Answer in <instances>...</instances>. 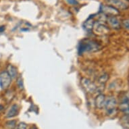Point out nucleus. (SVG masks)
Here are the masks:
<instances>
[{"instance_id":"9","label":"nucleus","mask_w":129,"mask_h":129,"mask_svg":"<svg viewBox=\"0 0 129 129\" xmlns=\"http://www.w3.org/2000/svg\"><path fill=\"white\" fill-rule=\"evenodd\" d=\"M119 108H120V110L124 112L125 114L129 115V102L126 95L123 97L122 100L119 106Z\"/></svg>"},{"instance_id":"3","label":"nucleus","mask_w":129,"mask_h":129,"mask_svg":"<svg viewBox=\"0 0 129 129\" xmlns=\"http://www.w3.org/2000/svg\"><path fill=\"white\" fill-rule=\"evenodd\" d=\"M12 82V78L7 71H4L0 74V87L3 90L8 89Z\"/></svg>"},{"instance_id":"10","label":"nucleus","mask_w":129,"mask_h":129,"mask_svg":"<svg viewBox=\"0 0 129 129\" xmlns=\"http://www.w3.org/2000/svg\"><path fill=\"white\" fill-rule=\"evenodd\" d=\"M106 99V96H105L104 94L100 93V94L96 97V98H95V106H96L98 109H102V108L104 107V105H105Z\"/></svg>"},{"instance_id":"19","label":"nucleus","mask_w":129,"mask_h":129,"mask_svg":"<svg viewBox=\"0 0 129 129\" xmlns=\"http://www.w3.org/2000/svg\"><path fill=\"white\" fill-rule=\"evenodd\" d=\"M66 2L68 4L72 5V6H76V5L78 4L77 0H66Z\"/></svg>"},{"instance_id":"16","label":"nucleus","mask_w":129,"mask_h":129,"mask_svg":"<svg viewBox=\"0 0 129 129\" xmlns=\"http://www.w3.org/2000/svg\"><path fill=\"white\" fill-rule=\"evenodd\" d=\"M6 126L8 129H14L16 126V121L11 120L8 121L6 123Z\"/></svg>"},{"instance_id":"2","label":"nucleus","mask_w":129,"mask_h":129,"mask_svg":"<svg viewBox=\"0 0 129 129\" xmlns=\"http://www.w3.org/2000/svg\"><path fill=\"white\" fill-rule=\"evenodd\" d=\"M116 105L117 101L114 97L110 96L106 99L104 107L106 108L108 115H112L114 114L116 112Z\"/></svg>"},{"instance_id":"8","label":"nucleus","mask_w":129,"mask_h":129,"mask_svg":"<svg viewBox=\"0 0 129 129\" xmlns=\"http://www.w3.org/2000/svg\"><path fill=\"white\" fill-rule=\"evenodd\" d=\"M107 21L110 27L114 29L118 30L120 28V22L116 16H108Z\"/></svg>"},{"instance_id":"12","label":"nucleus","mask_w":129,"mask_h":129,"mask_svg":"<svg viewBox=\"0 0 129 129\" xmlns=\"http://www.w3.org/2000/svg\"><path fill=\"white\" fill-rule=\"evenodd\" d=\"M18 106L16 104H14L13 106H11L10 110L7 113L6 117L7 118H13V117L16 116L18 113Z\"/></svg>"},{"instance_id":"6","label":"nucleus","mask_w":129,"mask_h":129,"mask_svg":"<svg viewBox=\"0 0 129 129\" xmlns=\"http://www.w3.org/2000/svg\"><path fill=\"white\" fill-rule=\"evenodd\" d=\"M107 2L109 4L118 10H126L129 8V2L128 0H107Z\"/></svg>"},{"instance_id":"13","label":"nucleus","mask_w":129,"mask_h":129,"mask_svg":"<svg viewBox=\"0 0 129 129\" xmlns=\"http://www.w3.org/2000/svg\"><path fill=\"white\" fill-rule=\"evenodd\" d=\"M7 72L12 78H16L18 74L17 68H16L14 66H13L12 64H9L7 67Z\"/></svg>"},{"instance_id":"1","label":"nucleus","mask_w":129,"mask_h":129,"mask_svg":"<svg viewBox=\"0 0 129 129\" xmlns=\"http://www.w3.org/2000/svg\"><path fill=\"white\" fill-rule=\"evenodd\" d=\"M100 49V45L98 43L89 39H85L80 43L78 47L79 53H83V52H95Z\"/></svg>"},{"instance_id":"4","label":"nucleus","mask_w":129,"mask_h":129,"mask_svg":"<svg viewBox=\"0 0 129 129\" xmlns=\"http://www.w3.org/2000/svg\"><path fill=\"white\" fill-rule=\"evenodd\" d=\"M93 30L95 33L98 35H107L110 31L109 28L104 23H102L101 22H98L95 23L93 26Z\"/></svg>"},{"instance_id":"18","label":"nucleus","mask_w":129,"mask_h":129,"mask_svg":"<svg viewBox=\"0 0 129 129\" xmlns=\"http://www.w3.org/2000/svg\"><path fill=\"white\" fill-rule=\"evenodd\" d=\"M26 124L24 122H20L19 124L18 125L17 129H26Z\"/></svg>"},{"instance_id":"21","label":"nucleus","mask_w":129,"mask_h":129,"mask_svg":"<svg viewBox=\"0 0 129 129\" xmlns=\"http://www.w3.org/2000/svg\"><path fill=\"white\" fill-rule=\"evenodd\" d=\"M31 129H34V128H31Z\"/></svg>"},{"instance_id":"17","label":"nucleus","mask_w":129,"mask_h":129,"mask_svg":"<svg viewBox=\"0 0 129 129\" xmlns=\"http://www.w3.org/2000/svg\"><path fill=\"white\" fill-rule=\"evenodd\" d=\"M122 26L124 28L129 30V19L124 20L122 22Z\"/></svg>"},{"instance_id":"5","label":"nucleus","mask_w":129,"mask_h":129,"mask_svg":"<svg viewBox=\"0 0 129 129\" xmlns=\"http://www.w3.org/2000/svg\"><path fill=\"white\" fill-rule=\"evenodd\" d=\"M80 83H81V85H83V87H84V89L88 93H93L97 90V86L88 78H82L80 80Z\"/></svg>"},{"instance_id":"11","label":"nucleus","mask_w":129,"mask_h":129,"mask_svg":"<svg viewBox=\"0 0 129 129\" xmlns=\"http://www.w3.org/2000/svg\"><path fill=\"white\" fill-rule=\"evenodd\" d=\"M95 22L92 18H89L83 24V28L86 31L91 32L93 30V26L95 24Z\"/></svg>"},{"instance_id":"15","label":"nucleus","mask_w":129,"mask_h":129,"mask_svg":"<svg viewBox=\"0 0 129 129\" xmlns=\"http://www.w3.org/2000/svg\"><path fill=\"white\" fill-rule=\"evenodd\" d=\"M16 84H17V86L21 90H23L24 89V82H23V78L21 76H19L16 79Z\"/></svg>"},{"instance_id":"14","label":"nucleus","mask_w":129,"mask_h":129,"mask_svg":"<svg viewBox=\"0 0 129 129\" xmlns=\"http://www.w3.org/2000/svg\"><path fill=\"white\" fill-rule=\"evenodd\" d=\"M108 78H109V76H108V74L105 73V74H102V76H100V78H99V79H98V82L100 83V85L105 86L106 82L108 81Z\"/></svg>"},{"instance_id":"20","label":"nucleus","mask_w":129,"mask_h":129,"mask_svg":"<svg viewBox=\"0 0 129 129\" xmlns=\"http://www.w3.org/2000/svg\"><path fill=\"white\" fill-rule=\"evenodd\" d=\"M4 30H5L4 26H0V32H1V33L4 31Z\"/></svg>"},{"instance_id":"7","label":"nucleus","mask_w":129,"mask_h":129,"mask_svg":"<svg viewBox=\"0 0 129 129\" xmlns=\"http://www.w3.org/2000/svg\"><path fill=\"white\" fill-rule=\"evenodd\" d=\"M102 12L106 16H117L120 14L119 10L116 8L115 7L112 6L111 5L108 6H102Z\"/></svg>"}]
</instances>
